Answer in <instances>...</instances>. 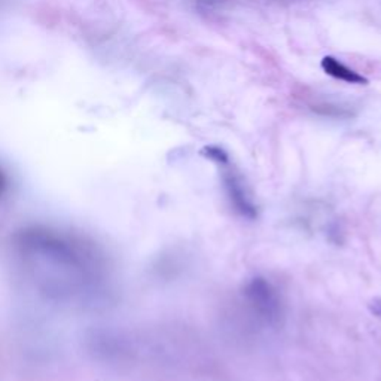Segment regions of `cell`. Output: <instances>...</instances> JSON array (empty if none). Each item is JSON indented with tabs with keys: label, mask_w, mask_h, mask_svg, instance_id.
<instances>
[{
	"label": "cell",
	"mask_w": 381,
	"mask_h": 381,
	"mask_svg": "<svg viewBox=\"0 0 381 381\" xmlns=\"http://www.w3.org/2000/svg\"><path fill=\"white\" fill-rule=\"evenodd\" d=\"M222 183L225 188L227 198L231 204V208L246 219H255L257 218V208L253 204L252 197L247 193V188L238 173L232 170H227L222 174Z\"/></svg>",
	"instance_id": "obj_1"
},
{
	"label": "cell",
	"mask_w": 381,
	"mask_h": 381,
	"mask_svg": "<svg viewBox=\"0 0 381 381\" xmlns=\"http://www.w3.org/2000/svg\"><path fill=\"white\" fill-rule=\"evenodd\" d=\"M321 66L326 75L336 77V79H340V81H344L347 84H358V85H368L370 84L368 77H365L359 72L347 68L345 65H343L340 60H337L336 57H332V55L323 57Z\"/></svg>",
	"instance_id": "obj_3"
},
{
	"label": "cell",
	"mask_w": 381,
	"mask_h": 381,
	"mask_svg": "<svg viewBox=\"0 0 381 381\" xmlns=\"http://www.w3.org/2000/svg\"><path fill=\"white\" fill-rule=\"evenodd\" d=\"M247 295L252 304H255L264 316L276 317L279 314L280 306L277 294L267 280L253 279V281L247 286Z\"/></svg>",
	"instance_id": "obj_2"
},
{
	"label": "cell",
	"mask_w": 381,
	"mask_h": 381,
	"mask_svg": "<svg viewBox=\"0 0 381 381\" xmlns=\"http://www.w3.org/2000/svg\"><path fill=\"white\" fill-rule=\"evenodd\" d=\"M9 189V179L6 176V173L0 168V198H2Z\"/></svg>",
	"instance_id": "obj_5"
},
{
	"label": "cell",
	"mask_w": 381,
	"mask_h": 381,
	"mask_svg": "<svg viewBox=\"0 0 381 381\" xmlns=\"http://www.w3.org/2000/svg\"><path fill=\"white\" fill-rule=\"evenodd\" d=\"M201 155L220 166H227L230 163V155L219 146H204L201 149Z\"/></svg>",
	"instance_id": "obj_4"
}]
</instances>
